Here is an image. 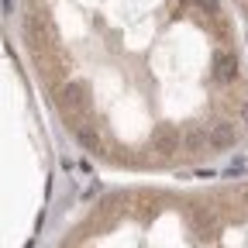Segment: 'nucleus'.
Listing matches in <instances>:
<instances>
[{"mask_svg":"<svg viewBox=\"0 0 248 248\" xmlns=\"http://www.w3.org/2000/svg\"><path fill=\"white\" fill-rule=\"evenodd\" d=\"M148 148L159 152V155H172V152H183V135L172 128V124H159L148 138Z\"/></svg>","mask_w":248,"mask_h":248,"instance_id":"f257e3e1","label":"nucleus"},{"mask_svg":"<svg viewBox=\"0 0 248 248\" xmlns=\"http://www.w3.org/2000/svg\"><path fill=\"white\" fill-rule=\"evenodd\" d=\"M55 104H59V110L62 114H76V110H83L86 107V86L83 83H66L59 90V97H55Z\"/></svg>","mask_w":248,"mask_h":248,"instance_id":"f03ea898","label":"nucleus"},{"mask_svg":"<svg viewBox=\"0 0 248 248\" xmlns=\"http://www.w3.org/2000/svg\"><path fill=\"white\" fill-rule=\"evenodd\" d=\"M234 141H238V131H234L231 121H217L214 128L207 131V145L210 148H231Z\"/></svg>","mask_w":248,"mask_h":248,"instance_id":"7ed1b4c3","label":"nucleus"},{"mask_svg":"<svg viewBox=\"0 0 248 248\" xmlns=\"http://www.w3.org/2000/svg\"><path fill=\"white\" fill-rule=\"evenodd\" d=\"M238 76V59L231 52H217L214 55V79L217 83H234Z\"/></svg>","mask_w":248,"mask_h":248,"instance_id":"20e7f679","label":"nucleus"},{"mask_svg":"<svg viewBox=\"0 0 248 248\" xmlns=\"http://www.w3.org/2000/svg\"><path fill=\"white\" fill-rule=\"evenodd\" d=\"M76 138L86 152H104V138L97 128H90V124H76Z\"/></svg>","mask_w":248,"mask_h":248,"instance_id":"39448f33","label":"nucleus"},{"mask_svg":"<svg viewBox=\"0 0 248 248\" xmlns=\"http://www.w3.org/2000/svg\"><path fill=\"white\" fill-rule=\"evenodd\" d=\"M207 148V131H200V128H190L183 135V152L186 155H197V152H203Z\"/></svg>","mask_w":248,"mask_h":248,"instance_id":"423d86ee","label":"nucleus"},{"mask_svg":"<svg viewBox=\"0 0 248 248\" xmlns=\"http://www.w3.org/2000/svg\"><path fill=\"white\" fill-rule=\"evenodd\" d=\"M193 4H197L200 11H207L210 17H217V14H221V4H217V0H193Z\"/></svg>","mask_w":248,"mask_h":248,"instance_id":"0eeeda50","label":"nucleus"},{"mask_svg":"<svg viewBox=\"0 0 248 248\" xmlns=\"http://www.w3.org/2000/svg\"><path fill=\"white\" fill-rule=\"evenodd\" d=\"M241 121H245V124H248V100H245V104H241Z\"/></svg>","mask_w":248,"mask_h":248,"instance_id":"6e6552de","label":"nucleus"},{"mask_svg":"<svg viewBox=\"0 0 248 248\" xmlns=\"http://www.w3.org/2000/svg\"><path fill=\"white\" fill-rule=\"evenodd\" d=\"M179 4H186V0H179Z\"/></svg>","mask_w":248,"mask_h":248,"instance_id":"1a4fd4ad","label":"nucleus"}]
</instances>
